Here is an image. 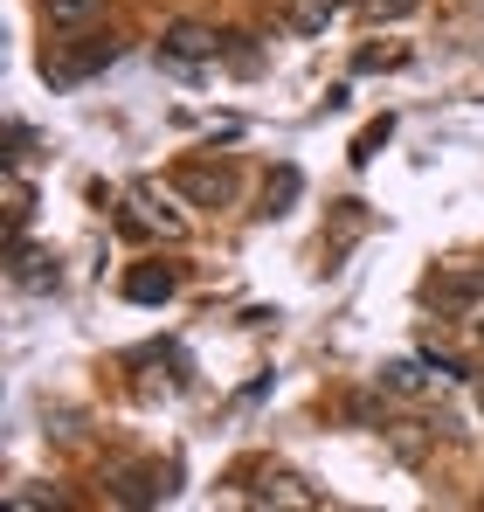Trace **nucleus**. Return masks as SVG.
<instances>
[{
	"instance_id": "13",
	"label": "nucleus",
	"mask_w": 484,
	"mask_h": 512,
	"mask_svg": "<svg viewBox=\"0 0 484 512\" xmlns=\"http://www.w3.org/2000/svg\"><path fill=\"white\" fill-rule=\"evenodd\" d=\"M305 194V173L298 167H277L270 173V187H263V215H291V201Z\"/></svg>"
},
{
	"instance_id": "10",
	"label": "nucleus",
	"mask_w": 484,
	"mask_h": 512,
	"mask_svg": "<svg viewBox=\"0 0 484 512\" xmlns=\"http://www.w3.org/2000/svg\"><path fill=\"white\" fill-rule=\"evenodd\" d=\"M104 7H111V0H42V28H56V35H83V28L104 21Z\"/></svg>"
},
{
	"instance_id": "2",
	"label": "nucleus",
	"mask_w": 484,
	"mask_h": 512,
	"mask_svg": "<svg viewBox=\"0 0 484 512\" xmlns=\"http://www.w3.org/2000/svg\"><path fill=\"white\" fill-rule=\"evenodd\" d=\"M222 56H229V35H222V28H208V21H166L160 63L173 70V77H194V70L222 63Z\"/></svg>"
},
{
	"instance_id": "8",
	"label": "nucleus",
	"mask_w": 484,
	"mask_h": 512,
	"mask_svg": "<svg viewBox=\"0 0 484 512\" xmlns=\"http://www.w3.org/2000/svg\"><path fill=\"white\" fill-rule=\"evenodd\" d=\"M256 506H298V512H312V506H325V492H312L298 471H263V485L249 492Z\"/></svg>"
},
{
	"instance_id": "5",
	"label": "nucleus",
	"mask_w": 484,
	"mask_h": 512,
	"mask_svg": "<svg viewBox=\"0 0 484 512\" xmlns=\"http://www.w3.org/2000/svg\"><path fill=\"white\" fill-rule=\"evenodd\" d=\"M104 485H111V499H125V506H153V499L173 492V471H160V464H111Z\"/></svg>"
},
{
	"instance_id": "9",
	"label": "nucleus",
	"mask_w": 484,
	"mask_h": 512,
	"mask_svg": "<svg viewBox=\"0 0 484 512\" xmlns=\"http://www.w3.org/2000/svg\"><path fill=\"white\" fill-rule=\"evenodd\" d=\"M7 277H14L21 291H56V256L28 250V236H21V243H7Z\"/></svg>"
},
{
	"instance_id": "15",
	"label": "nucleus",
	"mask_w": 484,
	"mask_h": 512,
	"mask_svg": "<svg viewBox=\"0 0 484 512\" xmlns=\"http://www.w3.org/2000/svg\"><path fill=\"white\" fill-rule=\"evenodd\" d=\"M388 139H395V118H388V111H381V118H374V125H367V132H360V139H353V167H374V153H381V146H388Z\"/></svg>"
},
{
	"instance_id": "11",
	"label": "nucleus",
	"mask_w": 484,
	"mask_h": 512,
	"mask_svg": "<svg viewBox=\"0 0 484 512\" xmlns=\"http://www.w3.org/2000/svg\"><path fill=\"white\" fill-rule=\"evenodd\" d=\"M339 14H346V0H291V7H284L291 35H325Z\"/></svg>"
},
{
	"instance_id": "6",
	"label": "nucleus",
	"mask_w": 484,
	"mask_h": 512,
	"mask_svg": "<svg viewBox=\"0 0 484 512\" xmlns=\"http://www.w3.org/2000/svg\"><path fill=\"white\" fill-rule=\"evenodd\" d=\"M422 291H429V305H436V312H464V319H471V312H478V298H484V270H450V263H443Z\"/></svg>"
},
{
	"instance_id": "14",
	"label": "nucleus",
	"mask_w": 484,
	"mask_h": 512,
	"mask_svg": "<svg viewBox=\"0 0 484 512\" xmlns=\"http://www.w3.org/2000/svg\"><path fill=\"white\" fill-rule=\"evenodd\" d=\"M429 374H436L429 360H388V367H381V388H395V395H422Z\"/></svg>"
},
{
	"instance_id": "16",
	"label": "nucleus",
	"mask_w": 484,
	"mask_h": 512,
	"mask_svg": "<svg viewBox=\"0 0 484 512\" xmlns=\"http://www.w3.org/2000/svg\"><path fill=\"white\" fill-rule=\"evenodd\" d=\"M28 146H35V132H28L21 118H7V167H21V160H28Z\"/></svg>"
},
{
	"instance_id": "7",
	"label": "nucleus",
	"mask_w": 484,
	"mask_h": 512,
	"mask_svg": "<svg viewBox=\"0 0 484 512\" xmlns=\"http://www.w3.org/2000/svg\"><path fill=\"white\" fill-rule=\"evenodd\" d=\"M118 291H125L132 305H166V298L180 291V270H173V263H132V270L118 277Z\"/></svg>"
},
{
	"instance_id": "4",
	"label": "nucleus",
	"mask_w": 484,
	"mask_h": 512,
	"mask_svg": "<svg viewBox=\"0 0 484 512\" xmlns=\"http://www.w3.org/2000/svg\"><path fill=\"white\" fill-rule=\"evenodd\" d=\"M173 187H180L194 208H236V201H242V173L236 167H215V160H187V167H173Z\"/></svg>"
},
{
	"instance_id": "3",
	"label": "nucleus",
	"mask_w": 484,
	"mask_h": 512,
	"mask_svg": "<svg viewBox=\"0 0 484 512\" xmlns=\"http://www.w3.org/2000/svg\"><path fill=\"white\" fill-rule=\"evenodd\" d=\"M111 222H118V236H166V243H173V236H187V215H173V208H166L160 187H132V194H125V208H118Z\"/></svg>"
},
{
	"instance_id": "17",
	"label": "nucleus",
	"mask_w": 484,
	"mask_h": 512,
	"mask_svg": "<svg viewBox=\"0 0 484 512\" xmlns=\"http://www.w3.org/2000/svg\"><path fill=\"white\" fill-rule=\"evenodd\" d=\"M367 7V21H402V14H415L422 0H360Z\"/></svg>"
},
{
	"instance_id": "18",
	"label": "nucleus",
	"mask_w": 484,
	"mask_h": 512,
	"mask_svg": "<svg viewBox=\"0 0 484 512\" xmlns=\"http://www.w3.org/2000/svg\"><path fill=\"white\" fill-rule=\"evenodd\" d=\"M471 340H478V353H484V312H471Z\"/></svg>"
},
{
	"instance_id": "1",
	"label": "nucleus",
	"mask_w": 484,
	"mask_h": 512,
	"mask_svg": "<svg viewBox=\"0 0 484 512\" xmlns=\"http://www.w3.org/2000/svg\"><path fill=\"white\" fill-rule=\"evenodd\" d=\"M118 56H125V42H118V35H90V28H83L70 49L42 56V84H49V90H77V84H90L97 70H111Z\"/></svg>"
},
{
	"instance_id": "12",
	"label": "nucleus",
	"mask_w": 484,
	"mask_h": 512,
	"mask_svg": "<svg viewBox=\"0 0 484 512\" xmlns=\"http://www.w3.org/2000/svg\"><path fill=\"white\" fill-rule=\"evenodd\" d=\"M28 215H35V187H28L21 167H7V243L28 236Z\"/></svg>"
}]
</instances>
